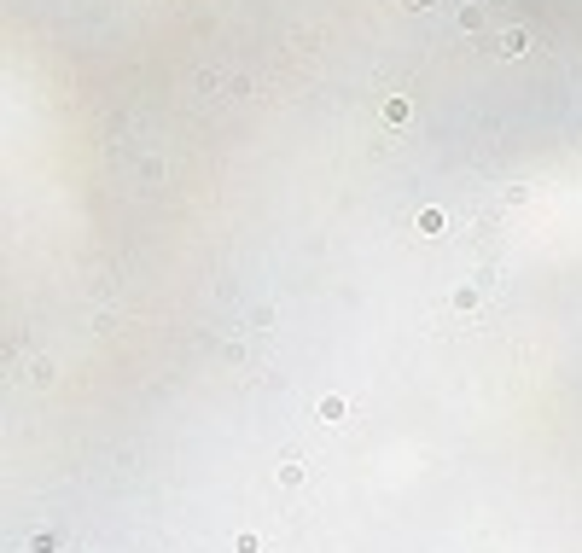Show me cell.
<instances>
[{"instance_id":"3957f363","label":"cell","mask_w":582,"mask_h":553,"mask_svg":"<svg viewBox=\"0 0 582 553\" xmlns=\"http://www.w3.org/2000/svg\"><path fill=\"white\" fill-rule=\"evenodd\" d=\"M280 483H303V460H285L280 466Z\"/></svg>"},{"instance_id":"277c9868","label":"cell","mask_w":582,"mask_h":553,"mask_svg":"<svg viewBox=\"0 0 582 553\" xmlns=\"http://www.w3.org/2000/svg\"><path fill=\"white\" fill-rule=\"evenodd\" d=\"M408 6H431V0H408Z\"/></svg>"},{"instance_id":"6da1fadb","label":"cell","mask_w":582,"mask_h":553,"mask_svg":"<svg viewBox=\"0 0 582 553\" xmlns=\"http://www.w3.org/2000/svg\"><path fill=\"white\" fill-rule=\"evenodd\" d=\"M501 53L519 59V53H524V29H507V36H501Z\"/></svg>"},{"instance_id":"7a4b0ae2","label":"cell","mask_w":582,"mask_h":553,"mask_svg":"<svg viewBox=\"0 0 582 553\" xmlns=\"http://www.w3.org/2000/svg\"><path fill=\"white\" fill-rule=\"evenodd\" d=\"M384 123H408V100H391V105H384Z\"/></svg>"}]
</instances>
